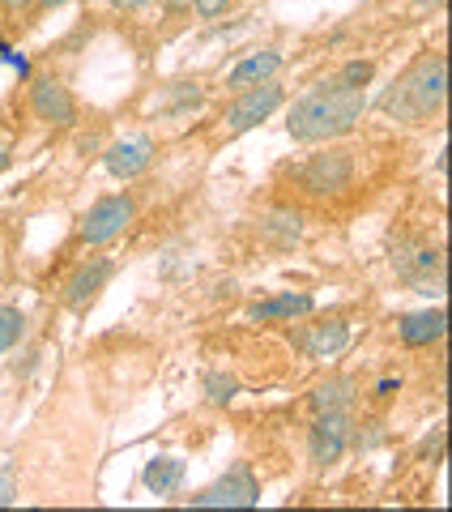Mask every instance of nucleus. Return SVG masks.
Masks as SVG:
<instances>
[{"instance_id":"4be33fe9","label":"nucleus","mask_w":452,"mask_h":512,"mask_svg":"<svg viewBox=\"0 0 452 512\" xmlns=\"http://www.w3.org/2000/svg\"><path fill=\"white\" fill-rule=\"evenodd\" d=\"M192 9H197L201 18H222V13L231 9V0H192Z\"/></svg>"},{"instance_id":"2eb2a0df","label":"nucleus","mask_w":452,"mask_h":512,"mask_svg":"<svg viewBox=\"0 0 452 512\" xmlns=\"http://www.w3.org/2000/svg\"><path fill=\"white\" fill-rule=\"evenodd\" d=\"M316 308L312 295H295V291H286V295H269L261 303H252L248 316L252 320H261V325H282V320H295V316H308Z\"/></svg>"},{"instance_id":"39448f33","label":"nucleus","mask_w":452,"mask_h":512,"mask_svg":"<svg viewBox=\"0 0 452 512\" xmlns=\"http://www.w3.org/2000/svg\"><path fill=\"white\" fill-rule=\"evenodd\" d=\"M282 103H286V90L278 86V77H273V82H261V86L239 90L235 99L226 103V111H222V128H226V137H239V133H248V128L265 124V120H269Z\"/></svg>"},{"instance_id":"a211bd4d","label":"nucleus","mask_w":452,"mask_h":512,"mask_svg":"<svg viewBox=\"0 0 452 512\" xmlns=\"http://www.w3.org/2000/svg\"><path fill=\"white\" fill-rule=\"evenodd\" d=\"M184 483V461L180 457H158L145 466V487H150L154 495H171V491H180Z\"/></svg>"},{"instance_id":"f3484780","label":"nucleus","mask_w":452,"mask_h":512,"mask_svg":"<svg viewBox=\"0 0 452 512\" xmlns=\"http://www.w3.org/2000/svg\"><path fill=\"white\" fill-rule=\"evenodd\" d=\"M261 235L269 239V244H278V248H290L295 239L303 235V218L295 210H273L261 218Z\"/></svg>"},{"instance_id":"9d476101","label":"nucleus","mask_w":452,"mask_h":512,"mask_svg":"<svg viewBox=\"0 0 452 512\" xmlns=\"http://www.w3.org/2000/svg\"><path fill=\"white\" fill-rule=\"evenodd\" d=\"M103 167H107L111 175H116L120 184L141 180V175L154 167V141L145 137V133H133V137L111 141L107 154H103Z\"/></svg>"},{"instance_id":"20e7f679","label":"nucleus","mask_w":452,"mask_h":512,"mask_svg":"<svg viewBox=\"0 0 452 512\" xmlns=\"http://www.w3.org/2000/svg\"><path fill=\"white\" fill-rule=\"evenodd\" d=\"M354 171H359V163H354V150L346 146H329L312 154L308 163L299 167V184L312 192V197H342V192L354 184Z\"/></svg>"},{"instance_id":"dca6fc26","label":"nucleus","mask_w":452,"mask_h":512,"mask_svg":"<svg viewBox=\"0 0 452 512\" xmlns=\"http://www.w3.org/2000/svg\"><path fill=\"white\" fill-rule=\"evenodd\" d=\"M359 384H354L350 376H333L325 384H316V393H312V410H350L354 406V393Z\"/></svg>"},{"instance_id":"a878e982","label":"nucleus","mask_w":452,"mask_h":512,"mask_svg":"<svg viewBox=\"0 0 452 512\" xmlns=\"http://www.w3.org/2000/svg\"><path fill=\"white\" fill-rule=\"evenodd\" d=\"M60 5H69V0H39V9H60Z\"/></svg>"},{"instance_id":"6ab92c4d","label":"nucleus","mask_w":452,"mask_h":512,"mask_svg":"<svg viewBox=\"0 0 452 512\" xmlns=\"http://www.w3.org/2000/svg\"><path fill=\"white\" fill-rule=\"evenodd\" d=\"M22 333H26L22 308H9V303H0V355H9V350L22 342Z\"/></svg>"},{"instance_id":"423d86ee","label":"nucleus","mask_w":452,"mask_h":512,"mask_svg":"<svg viewBox=\"0 0 452 512\" xmlns=\"http://www.w3.org/2000/svg\"><path fill=\"white\" fill-rule=\"evenodd\" d=\"M252 504H261V483H256V474L244 461L192 495V508H252Z\"/></svg>"},{"instance_id":"aec40b11","label":"nucleus","mask_w":452,"mask_h":512,"mask_svg":"<svg viewBox=\"0 0 452 512\" xmlns=\"http://www.w3.org/2000/svg\"><path fill=\"white\" fill-rule=\"evenodd\" d=\"M205 389H209V402L214 406H226L231 397L239 393V384H235V376H209L205 380Z\"/></svg>"},{"instance_id":"412c9836","label":"nucleus","mask_w":452,"mask_h":512,"mask_svg":"<svg viewBox=\"0 0 452 512\" xmlns=\"http://www.w3.org/2000/svg\"><path fill=\"white\" fill-rule=\"evenodd\" d=\"M18 500V474H13L9 461H0V508Z\"/></svg>"},{"instance_id":"9b49d317","label":"nucleus","mask_w":452,"mask_h":512,"mask_svg":"<svg viewBox=\"0 0 452 512\" xmlns=\"http://www.w3.org/2000/svg\"><path fill=\"white\" fill-rule=\"evenodd\" d=\"M111 274H116V265L107 261V256H90V261H82L69 274V282H64V308L69 312H86L94 299H99V291L111 282Z\"/></svg>"},{"instance_id":"7ed1b4c3","label":"nucleus","mask_w":452,"mask_h":512,"mask_svg":"<svg viewBox=\"0 0 452 512\" xmlns=\"http://www.w3.org/2000/svg\"><path fill=\"white\" fill-rule=\"evenodd\" d=\"M133 218H137V201L128 197V192H111V197H99L82 214L77 235H82L86 248H107V244H116L128 227H133Z\"/></svg>"},{"instance_id":"ddd939ff","label":"nucleus","mask_w":452,"mask_h":512,"mask_svg":"<svg viewBox=\"0 0 452 512\" xmlns=\"http://www.w3.org/2000/svg\"><path fill=\"white\" fill-rule=\"evenodd\" d=\"M282 69V52H273V47H265V52H252L235 64L231 73H226V90L239 94V90H248V86H261V82H273Z\"/></svg>"},{"instance_id":"6e6552de","label":"nucleus","mask_w":452,"mask_h":512,"mask_svg":"<svg viewBox=\"0 0 452 512\" xmlns=\"http://www.w3.org/2000/svg\"><path fill=\"white\" fill-rule=\"evenodd\" d=\"M26 103H30V116H35L39 124H47V128H73L77 124V99H73V90L64 86L60 77H52V73H43V77L30 82Z\"/></svg>"},{"instance_id":"f03ea898","label":"nucleus","mask_w":452,"mask_h":512,"mask_svg":"<svg viewBox=\"0 0 452 512\" xmlns=\"http://www.w3.org/2000/svg\"><path fill=\"white\" fill-rule=\"evenodd\" d=\"M444 103H448V60L440 52H427L384 90L380 111L397 124L423 128L444 116Z\"/></svg>"},{"instance_id":"4468645a","label":"nucleus","mask_w":452,"mask_h":512,"mask_svg":"<svg viewBox=\"0 0 452 512\" xmlns=\"http://www.w3.org/2000/svg\"><path fill=\"white\" fill-rule=\"evenodd\" d=\"M448 333V316L444 308H423V312H410V316H401V325H397V338L401 346H431V342H440Z\"/></svg>"},{"instance_id":"f8f14e48","label":"nucleus","mask_w":452,"mask_h":512,"mask_svg":"<svg viewBox=\"0 0 452 512\" xmlns=\"http://www.w3.org/2000/svg\"><path fill=\"white\" fill-rule=\"evenodd\" d=\"M346 346H350V325H346L342 316L316 320V325H308V329H303V338H299V350H303L308 359H316V363L337 359Z\"/></svg>"},{"instance_id":"5701e85b","label":"nucleus","mask_w":452,"mask_h":512,"mask_svg":"<svg viewBox=\"0 0 452 512\" xmlns=\"http://www.w3.org/2000/svg\"><path fill=\"white\" fill-rule=\"evenodd\" d=\"M0 9H5L9 18H26V13L39 9V0H0Z\"/></svg>"},{"instance_id":"393cba45","label":"nucleus","mask_w":452,"mask_h":512,"mask_svg":"<svg viewBox=\"0 0 452 512\" xmlns=\"http://www.w3.org/2000/svg\"><path fill=\"white\" fill-rule=\"evenodd\" d=\"M9 150H13V146H9V137L0 133V171H5V163H9Z\"/></svg>"},{"instance_id":"0eeeda50","label":"nucleus","mask_w":452,"mask_h":512,"mask_svg":"<svg viewBox=\"0 0 452 512\" xmlns=\"http://www.w3.org/2000/svg\"><path fill=\"white\" fill-rule=\"evenodd\" d=\"M350 436H354L350 410H316V419L308 427V457L316 466H333V461L346 457Z\"/></svg>"},{"instance_id":"f257e3e1","label":"nucleus","mask_w":452,"mask_h":512,"mask_svg":"<svg viewBox=\"0 0 452 512\" xmlns=\"http://www.w3.org/2000/svg\"><path fill=\"white\" fill-rule=\"evenodd\" d=\"M363 107H367L363 86H350L346 77L337 73L290 103L286 133L295 141H303V146H325V141L346 137L350 128L363 120Z\"/></svg>"},{"instance_id":"1a4fd4ad","label":"nucleus","mask_w":452,"mask_h":512,"mask_svg":"<svg viewBox=\"0 0 452 512\" xmlns=\"http://www.w3.org/2000/svg\"><path fill=\"white\" fill-rule=\"evenodd\" d=\"M393 269L401 282H410L418 295H440L444 291V256L440 248L427 244H397Z\"/></svg>"},{"instance_id":"b1692460","label":"nucleus","mask_w":452,"mask_h":512,"mask_svg":"<svg viewBox=\"0 0 452 512\" xmlns=\"http://www.w3.org/2000/svg\"><path fill=\"white\" fill-rule=\"evenodd\" d=\"M116 9H124V13H137V9H145V5H154V0H111Z\"/></svg>"}]
</instances>
